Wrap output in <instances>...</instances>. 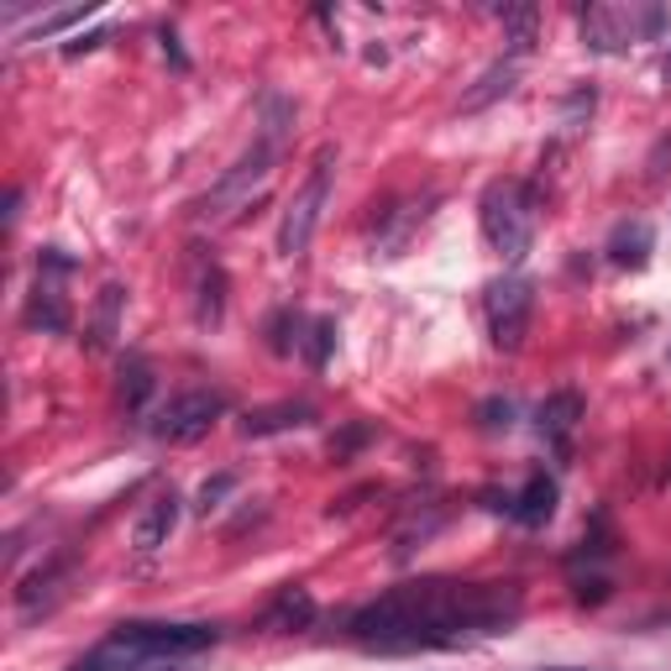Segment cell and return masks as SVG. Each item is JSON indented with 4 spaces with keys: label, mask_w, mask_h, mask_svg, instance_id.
Here are the masks:
<instances>
[{
    "label": "cell",
    "mask_w": 671,
    "mask_h": 671,
    "mask_svg": "<svg viewBox=\"0 0 671 671\" xmlns=\"http://www.w3.org/2000/svg\"><path fill=\"white\" fill-rule=\"evenodd\" d=\"M520 614H525V599L514 582L425 577L362 603L346 619V635L378 656H414V650H452L473 635H503Z\"/></svg>",
    "instance_id": "cell-1"
},
{
    "label": "cell",
    "mask_w": 671,
    "mask_h": 671,
    "mask_svg": "<svg viewBox=\"0 0 671 671\" xmlns=\"http://www.w3.org/2000/svg\"><path fill=\"white\" fill-rule=\"evenodd\" d=\"M482 237L488 247L509 258V263H525L530 241H535V190L525 184H514V179H493L488 190H482Z\"/></svg>",
    "instance_id": "cell-2"
},
{
    "label": "cell",
    "mask_w": 671,
    "mask_h": 671,
    "mask_svg": "<svg viewBox=\"0 0 671 671\" xmlns=\"http://www.w3.org/2000/svg\"><path fill=\"white\" fill-rule=\"evenodd\" d=\"M278 152H284L278 143L258 137V143L247 147L237 163L211 184V194H200V200H194V220H200V226H226V220L237 216L241 205L268 184V173H273V163H278Z\"/></svg>",
    "instance_id": "cell-3"
},
{
    "label": "cell",
    "mask_w": 671,
    "mask_h": 671,
    "mask_svg": "<svg viewBox=\"0 0 671 671\" xmlns=\"http://www.w3.org/2000/svg\"><path fill=\"white\" fill-rule=\"evenodd\" d=\"M116 646L137 650L143 661H184V656H200L220 640L216 624H168V619H132L116 624L111 635Z\"/></svg>",
    "instance_id": "cell-4"
},
{
    "label": "cell",
    "mask_w": 671,
    "mask_h": 671,
    "mask_svg": "<svg viewBox=\"0 0 671 671\" xmlns=\"http://www.w3.org/2000/svg\"><path fill=\"white\" fill-rule=\"evenodd\" d=\"M331 163H336V152L326 147V152L315 158L310 179H305L299 194L288 200L284 226H278V258H305V252H310L315 226H320V211H326V200H331Z\"/></svg>",
    "instance_id": "cell-5"
},
{
    "label": "cell",
    "mask_w": 671,
    "mask_h": 671,
    "mask_svg": "<svg viewBox=\"0 0 671 671\" xmlns=\"http://www.w3.org/2000/svg\"><path fill=\"white\" fill-rule=\"evenodd\" d=\"M220 414H226V399H220L216 388H184V394H173L158 414H152V425L147 431L168 441V446H190L200 435H211Z\"/></svg>",
    "instance_id": "cell-6"
},
{
    "label": "cell",
    "mask_w": 671,
    "mask_h": 671,
    "mask_svg": "<svg viewBox=\"0 0 671 671\" xmlns=\"http://www.w3.org/2000/svg\"><path fill=\"white\" fill-rule=\"evenodd\" d=\"M530 315H535V278L509 273L499 284H488V336L499 352H520L530 336Z\"/></svg>",
    "instance_id": "cell-7"
},
{
    "label": "cell",
    "mask_w": 671,
    "mask_h": 671,
    "mask_svg": "<svg viewBox=\"0 0 671 671\" xmlns=\"http://www.w3.org/2000/svg\"><path fill=\"white\" fill-rule=\"evenodd\" d=\"M179 514H184V499L168 488V493H158V499L143 509V520H137V530H132V546L143 556H152L158 546H168V535H173V525H179Z\"/></svg>",
    "instance_id": "cell-8"
},
{
    "label": "cell",
    "mask_w": 671,
    "mask_h": 671,
    "mask_svg": "<svg viewBox=\"0 0 671 671\" xmlns=\"http://www.w3.org/2000/svg\"><path fill=\"white\" fill-rule=\"evenodd\" d=\"M577 420H582V394H577V388H556L551 399L535 409V425H541V435H546L561 456H567V441H572Z\"/></svg>",
    "instance_id": "cell-9"
},
{
    "label": "cell",
    "mask_w": 671,
    "mask_h": 671,
    "mask_svg": "<svg viewBox=\"0 0 671 671\" xmlns=\"http://www.w3.org/2000/svg\"><path fill=\"white\" fill-rule=\"evenodd\" d=\"M69 572H73V556H53L48 567H37V572L16 588V609H22L26 619H32L37 609H53L58 593H64V582H69Z\"/></svg>",
    "instance_id": "cell-10"
},
{
    "label": "cell",
    "mask_w": 671,
    "mask_h": 671,
    "mask_svg": "<svg viewBox=\"0 0 671 671\" xmlns=\"http://www.w3.org/2000/svg\"><path fill=\"white\" fill-rule=\"evenodd\" d=\"M556 499H561V488H556V478H546V473H530V482L514 493V509H509V520L525 530H541L546 520L556 514Z\"/></svg>",
    "instance_id": "cell-11"
},
{
    "label": "cell",
    "mask_w": 671,
    "mask_h": 671,
    "mask_svg": "<svg viewBox=\"0 0 671 671\" xmlns=\"http://www.w3.org/2000/svg\"><path fill=\"white\" fill-rule=\"evenodd\" d=\"M310 420H315V405L284 399V405L252 409V414L241 420V435H247V441H263V435H278V431H299V425H310Z\"/></svg>",
    "instance_id": "cell-12"
},
{
    "label": "cell",
    "mask_w": 671,
    "mask_h": 671,
    "mask_svg": "<svg viewBox=\"0 0 671 671\" xmlns=\"http://www.w3.org/2000/svg\"><path fill=\"white\" fill-rule=\"evenodd\" d=\"M26 326H32V331H48V336L69 331V305H64L58 284L43 278V273H37V288H32V299H26Z\"/></svg>",
    "instance_id": "cell-13"
},
{
    "label": "cell",
    "mask_w": 671,
    "mask_h": 671,
    "mask_svg": "<svg viewBox=\"0 0 671 671\" xmlns=\"http://www.w3.org/2000/svg\"><path fill=\"white\" fill-rule=\"evenodd\" d=\"M514 84H520V58H499V64H488L478 84L462 95V111H467V116H473V111H488V105L503 100Z\"/></svg>",
    "instance_id": "cell-14"
},
{
    "label": "cell",
    "mask_w": 671,
    "mask_h": 671,
    "mask_svg": "<svg viewBox=\"0 0 671 671\" xmlns=\"http://www.w3.org/2000/svg\"><path fill=\"white\" fill-rule=\"evenodd\" d=\"M650 247H656L650 220H619V226H614V237H609V263L614 268H646Z\"/></svg>",
    "instance_id": "cell-15"
},
{
    "label": "cell",
    "mask_w": 671,
    "mask_h": 671,
    "mask_svg": "<svg viewBox=\"0 0 671 671\" xmlns=\"http://www.w3.org/2000/svg\"><path fill=\"white\" fill-rule=\"evenodd\" d=\"M121 305H126V288H121V284H105V288H100V299H95V320H90V331H84V346H90V352H105V346L116 341Z\"/></svg>",
    "instance_id": "cell-16"
},
{
    "label": "cell",
    "mask_w": 671,
    "mask_h": 671,
    "mask_svg": "<svg viewBox=\"0 0 671 671\" xmlns=\"http://www.w3.org/2000/svg\"><path fill=\"white\" fill-rule=\"evenodd\" d=\"M499 22H503V37H509V58H525L535 48V26H541V5H499Z\"/></svg>",
    "instance_id": "cell-17"
},
{
    "label": "cell",
    "mask_w": 671,
    "mask_h": 671,
    "mask_svg": "<svg viewBox=\"0 0 671 671\" xmlns=\"http://www.w3.org/2000/svg\"><path fill=\"white\" fill-rule=\"evenodd\" d=\"M305 624H315V599L305 588H284L263 614V629H305Z\"/></svg>",
    "instance_id": "cell-18"
},
{
    "label": "cell",
    "mask_w": 671,
    "mask_h": 671,
    "mask_svg": "<svg viewBox=\"0 0 671 671\" xmlns=\"http://www.w3.org/2000/svg\"><path fill=\"white\" fill-rule=\"evenodd\" d=\"M200 299H194V320L200 326H220V315H226V268L211 263L200 268Z\"/></svg>",
    "instance_id": "cell-19"
},
{
    "label": "cell",
    "mask_w": 671,
    "mask_h": 671,
    "mask_svg": "<svg viewBox=\"0 0 671 671\" xmlns=\"http://www.w3.org/2000/svg\"><path fill=\"white\" fill-rule=\"evenodd\" d=\"M158 394V373L147 357H126L121 362V405L126 409H147V399Z\"/></svg>",
    "instance_id": "cell-20"
},
{
    "label": "cell",
    "mask_w": 671,
    "mask_h": 671,
    "mask_svg": "<svg viewBox=\"0 0 671 671\" xmlns=\"http://www.w3.org/2000/svg\"><path fill=\"white\" fill-rule=\"evenodd\" d=\"M582 43L593 53H619L624 48V26L614 11H603V5H588L582 11Z\"/></svg>",
    "instance_id": "cell-21"
},
{
    "label": "cell",
    "mask_w": 671,
    "mask_h": 671,
    "mask_svg": "<svg viewBox=\"0 0 671 671\" xmlns=\"http://www.w3.org/2000/svg\"><path fill=\"white\" fill-rule=\"evenodd\" d=\"M446 525V509H441V503H425V514H414V520H409L405 530H399V546H394V561H405L409 551H414V546H425V541H431L435 530Z\"/></svg>",
    "instance_id": "cell-22"
},
{
    "label": "cell",
    "mask_w": 671,
    "mask_h": 671,
    "mask_svg": "<svg viewBox=\"0 0 671 671\" xmlns=\"http://www.w3.org/2000/svg\"><path fill=\"white\" fill-rule=\"evenodd\" d=\"M294 341H299V315H294V310H273V315H268V352L288 357V352H294Z\"/></svg>",
    "instance_id": "cell-23"
},
{
    "label": "cell",
    "mask_w": 671,
    "mask_h": 671,
    "mask_svg": "<svg viewBox=\"0 0 671 671\" xmlns=\"http://www.w3.org/2000/svg\"><path fill=\"white\" fill-rule=\"evenodd\" d=\"M231 493H237V473H216V478H205L200 482V493H194V514H216Z\"/></svg>",
    "instance_id": "cell-24"
},
{
    "label": "cell",
    "mask_w": 671,
    "mask_h": 671,
    "mask_svg": "<svg viewBox=\"0 0 671 671\" xmlns=\"http://www.w3.org/2000/svg\"><path fill=\"white\" fill-rule=\"evenodd\" d=\"M478 431H488V435H499V431H509L514 425V399H503V394H493V399H482L478 405Z\"/></svg>",
    "instance_id": "cell-25"
},
{
    "label": "cell",
    "mask_w": 671,
    "mask_h": 671,
    "mask_svg": "<svg viewBox=\"0 0 671 671\" xmlns=\"http://www.w3.org/2000/svg\"><path fill=\"white\" fill-rule=\"evenodd\" d=\"M331 352H336V320H315L310 341H305V357H310V367H326Z\"/></svg>",
    "instance_id": "cell-26"
},
{
    "label": "cell",
    "mask_w": 671,
    "mask_h": 671,
    "mask_svg": "<svg viewBox=\"0 0 671 671\" xmlns=\"http://www.w3.org/2000/svg\"><path fill=\"white\" fill-rule=\"evenodd\" d=\"M373 435H378V431H373L367 420H352L346 431H336V435H331V456H336V462H346V456L357 452V446H367Z\"/></svg>",
    "instance_id": "cell-27"
},
{
    "label": "cell",
    "mask_w": 671,
    "mask_h": 671,
    "mask_svg": "<svg viewBox=\"0 0 671 671\" xmlns=\"http://www.w3.org/2000/svg\"><path fill=\"white\" fill-rule=\"evenodd\" d=\"M84 16H95V5H73V11L43 16V22H37V32H26V37H32V43H43V37H53V32H64V26H73V22H84Z\"/></svg>",
    "instance_id": "cell-28"
},
{
    "label": "cell",
    "mask_w": 671,
    "mask_h": 671,
    "mask_svg": "<svg viewBox=\"0 0 671 671\" xmlns=\"http://www.w3.org/2000/svg\"><path fill=\"white\" fill-rule=\"evenodd\" d=\"M572 588H577V603H603L609 599V582H603V577H577Z\"/></svg>",
    "instance_id": "cell-29"
},
{
    "label": "cell",
    "mask_w": 671,
    "mask_h": 671,
    "mask_svg": "<svg viewBox=\"0 0 671 671\" xmlns=\"http://www.w3.org/2000/svg\"><path fill=\"white\" fill-rule=\"evenodd\" d=\"M582 111H593V90H588V84L567 95V121H577V116H582Z\"/></svg>",
    "instance_id": "cell-30"
},
{
    "label": "cell",
    "mask_w": 671,
    "mask_h": 671,
    "mask_svg": "<svg viewBox=\"0 0 671 671\" xmlns=\"http://www.w3.org/2000/svg\"><path fill=\"white\" fill-rule=\"evenodd\" d=\"M163 53H168V64H173V69H190V58H184V48H179V37H173V32H163Z\"/></svg>",
    "instance_id": "cell-31"
},
{
    "label": "cell",
    "mask_w": 671,
    "mask_h": 671,
    "mask_svg": "<svg viewBox=\"0 0 671 671\" xmlns=\"http://www.w3.org/2000/svg\"><path fill=\"white\" fill-rule=\"evenodd\" d=\"M100 43H105V32H90V37H73V43H64V53H90V48H100Z\"/></svg>",
    "instance_id": "cell-32"
},
{
    "label": "cell",
    "mask_w": 671,
    "mask_h": 671,
    "mask_svg": "<svg viewBox=\"0 0 671 671\" xmlns=\"http://www.w3.org/2000/svg\"><path fill=\"white\" fill-rule=\"evenodd\" d=\"M16 216H22V190L5 194V226H16Z\"/></svg>",
    "instance_id": "cell-33"
},
{
    "label": "cell",
    "mask_w": 671,
    "mask_h": 671,
    "mask_svg": "<svg viewBox=\"0 0 671 671\" xmlns=\"http://www.w3.org/2000/svg\"><path fill=\"white\" fill-rule=\"evenodd\" d=\"M661 73H667V84H671V53H667V64H661Z\"/></svg>",
    "instance_id": "cell-34"
},
{
    "label": "cell",
    "mask_w": 671,
    "mask_h": 671,
    "mask_svg": "<svg viewBox=\"0 0 671 671\" xmlns=\"http://www.w3.org/2000/svg\"><path fill=\"white\" fill-rule=\"evenodd\" d=\"M561 671H572V667H561Z\"/></svg>",
    "instance_id": "cell-35"
}]
</instances>
